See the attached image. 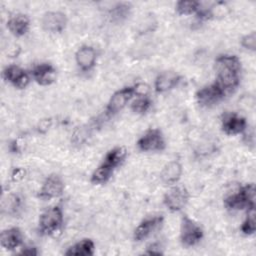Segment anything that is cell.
Masks as SVG:
<instances>
[{
    "instance_id": "1",
    "label": "cell",
    "mask_w": 256,
    "mask_h": 256,
    "mask_svg": "<svg viewBox=\"0 0 256 256\" xmlns=\"http://www.w3.org/2000/svg\"><path fill=\"white\" fill-rule=\"evenodd\" d=\"M215 83L227 94L236 89L240 83L241 61L233 54H221L215 59Z\"/></svg>"
},
{
    "instance_id": "2",
    "label": "cell",
    "mask_w": 256,
    "mask_h": 256,
    "mask_svg": "<svg viewBox=\"0 0 256 256\" xmlns=\"http://www.w3.org/2000/svg\"><path fill=\"white\" fill-rule=\"evenodd\" d=\"M224 206L228 210H243L255 206V186L252 183L239 186L224 198Z\"/></svg>"
},
{
    "instance_id": "3",
    "label": "cell",
    "mask_w": 256,
    "mask_h": 256,
    "mask_svg": "<svg viewBox=\"0 0 256 256\" xmlns=\"http://www.w3.org/2000/svg\"><path fill=\"white\" fill-rule=\"evenodd\" d=\"M64 222V214L61 206L54 205L45 209L38 219V230L42 235H52L60 230Z\"/></svg>"
},
{
    "instance_id": "4",
    "label": "cell",
    "mask_w": 256,
    "mask_h": 256,
    "mask_svg": "<svg viewBox=\"0 0 256 256\" xmlns=\"http://www.w3.org/2000/svg\"><path fill=\"white\" fill-rule=\"evenodd\" d=\"M204 237L202 227L188 215H183L180 221L179 239L184 247L196 246Z\"/></svg>"
},
{
    "instance_id": "5",
    "label": "cell",
    "mask_w": 256,
    "mask_h": 256,
    "mask_svg": "<svg viewBox=\"0 0 256 256\" xmlns=\"http://www.w3.org/2000/svg\"><path fill=\"white\" fill-rule=\"evenodd\" d=\"M190 194L186 187L175 184L169 186V189L163 195L164 206L172 213L181 211L189 202Z\"/></svg>"
},
{
    "instance_id": "6",
    "label": "cell",
    "mask_w": 256,
    "mask_h": 256,
    "mask_svg": "<svg viewBox=\"0 0 256 256\" xmlns=\"http://www.w3.org/2000/svg\"><path fill=\"white\" fill-rule=\"evenodd\" d=\"M137 148L142 152H161L166 147L165 137L159 128H148L137 140Z\"/></svg>"
},
{
    "instance_id": "7",
    "label": "cell",
    "mask_w": 256,
    "mask_h": 256,
    "mask_svg": "<svg viewBox=\"0 0 256 256\" xmlns=\"http://www.w3.org/2000/svg\"><path fill=\"white\" fill-rule=\"evenodd\" d=\"M135 97L134 86H125L118 90H116L109 98L106 105V114L109 116L116 115L120 111H122L128 103L132 101Z\"/></svg>"
},
{
    "instance_id": "8",
    "label": "cell",
    "mask_w": 256,
    "mask_h": 256,
    "mask_svg": "<svg viewBox=\"0 0 256 256\" xmlns=\"http://www.w3.org/2000/svg\"><path fill=\"white\" fill-rule=\"evenodd\" d=\"M226 93L214 82L198 89L195 99L201 107H213L222 101Z\"/></svg>"
},
{
    "instance_id": "9",
    "label": "cell",
    "mask_w": 256,
    "mask_h": 256,
    "mask_svg": "<svg viewBox=\"0 0 256 256\" xmlns=\"http://www.w3.org/2000/svg\"><path fill=\"white\" fill-rule=\"evenodd\" d=\"M2 78L18 90L25 89L32 79L30 72H27L16 64H10L4 67L2 71Z\"/></svg>"
},
{
    "instance_id": "10",
    "label": "cell",
    "mask_w": 256,
    "mask_h": 256,
    "mask_svg": "<svg viewBox=\"0 0 256 256\" xmlns=\"http://www.w3.org/2000/svg\"><path fill=\"white\" fill-rule=\"evenodd\" d=\"M65 189V184L63 179L57 174H50L47 176L39 191L38 197L42 200H52L60 197Z\"/></svg>"
},
{
    "instance_id": "11",
    "label": "cell",
    "mask_w": 256,
    "mask_h": 256,
    "mask_svg": "<svg viewBox=\"0 0 256 256\" xmlns=\"http://www.w3.org/2000/svg\"><path fill=\"white\" fill-rule=\"evenodd\" d=\"M248 128V123L245 117L235 112H225L221 117V129L229 136L243 134Z\"/></svg>"
},
{
    "instance_id": "12",
    "label": "cell",
    "mask_w": 256,
    "mask_h": 256,
    "mask_svg": "<svg viewBox=\"0 0 256 256\" xmlns=\"http://www.w3.org/2000/svg\"><path fill=\"white\" fill-rule=\"evenodd\" d=\"M68 23L67 15L62 11H47L41 18L43 30L49 33H61Z\"/></svg>"
},
{
    "instance_id": "13",
    "label": "cell",
    "mask_w": 256,
    "mask_h": 256,
    "mask_svg": "<svg viewBox=\"0 0 256 256\" xmlns=\"http://www.w3.org/2000/svg\"><path fill=\"white\" fill-rule=\"evenodd\" d=\"M31 78L40 86H50L57 78L56 68L47 62L36 64L30 71Z\"/></svg>"
},
{
    "instance_id": "14",
    "label": "cell",
    "mask_w": 256,
    "mask_h": 256,
    "mask_svg": "<svg viewBox=\"0 0 256 256\" xmlns=\"http://www.w3.org/2000/svg\"><path fill=\"white\" fill-rule=\"evenodd\" d=\"M74 57L78 68L83 72H89L96 66L98 52L93 46L85 44L76 50Z\"/></svg>"
},
{
    "instance_id": "15",
    "label": "cell",
    "mask_w": 256,
    "mask_h": 256,
    "mask_svg": "<svg viewBox=\"0 0 256 256\" xmlns=\"http://www.w3.org/2000/svg\"><path fill=\"white\" fill-rule=\"evenodd\" d=\"M162 215H154L144 218L134 229L133 239L136 242H142L148 238L154 231H156L163 224Z\"/></svg>"
},
{
    "instance_id": "16",
    "label": "cell",
    "mask_w": 256,
    "mask_h": 256,
    "mask_svg": "<svg viewBox=\"0 0 256 256\" xmlns=\"http://www.w3.org/2000/svg\"><path fill=\"white\" fill-rule=\"evenodd\" d=\"M182 76L174 71H163L154 80V90L158 94L167 93L175 89L181 82Z\"/></svg>"
},
{
    "instance_id": "17",
    "label": "cell",
    "mask_w": 256,
    "mask_h": 256,
    "mask_svg": "<svg viewBox=\"0 0 256 256\" xmlns=\"http://www.w3.org/2000/svg\"><path fill=\"white\" fill-rule=\"evenodd\" d=\"M183 174V166L178 160L167 162L160 171V179L167 186L175 185L181 179Z\"/></svg>"
},
{
    "instance_id": "18",
    "label": "cell",
    "mask_w": 256,
    "mask_h": 256,
    "mask_svg": "<svg viewBox=\"0 0 256 256\" xmlns=\"http://www.w3.org/2000/svg\"><path fill=\"white\" fill-rule=\"evenodd\" d=\"M6 27L14 37H23L30 29V19L23 13H17L7 20Z\"/></svg>"
},
{
    "instance_id": "19",
    "label": "cell",
    "mask_w": 256,
    "mask_h": 256,
    "mask_svg": "<svg viewBox=\"0 0 256 256\" xmlns=\"http://www.w3.org/2000/svg\"><path fill=\"white\" fill-rule=\"evenodd\" d=\"M23 243V234L18 227H9L4 229L0 235L1 247L8 251L19 248Z\"/></svg>"
},
{
    "instance_id": "20",
    "label": "cell",
    "mask_w": 256,
    "mask_h": 256,
    "mask_svg": "<svg viewBox=\"0 0 256 256\" xmlns=\"http://www.w3.org/2000/svg\"><path fill=\"white\" fill-rule=\"evenodd\" d=\"M95 253V243L90 238H83L71 245L66 251L67 256H92Z\"/></svg>"
},
{
    "instance_id": "21",
    "label": "cell",
    "mask_w": 256,
    "mask_h": 256,
    "mask_svg": "<svg viewBox=\"0 0 256 256\" xmlns=\"http://www.w3.org/2000/svg\"><path fill=\"white\" fill-rule=\"evenodd\" d=\"M114 171H115L114 168L102 162L92 172L90 176V182L94 185H104L107 182H109V180L113 176Z\"/></svg>"
},
{
    "instance_id": "22",
    "label": "cell",
    "mask_w": 256,
    "mask_h": 256,
    "mask_svg": "<svg viewBox=\"0 0 256 256\" xmlns=\"http://www.w3.org/2000/svg\"><path fill=\"white\" fill-rule=\"evenodd\" d=\"M127 157V149L123 146H116L110 149L104 156L103 162L112 168H118Z\"/></svg>"
},
{
    "instance_id": "23",
    "label": "cell",
    "mask_w": 256,
    "mask_h": 256,
    "mask_svg": "<svg viewBox=\"0 0 256 256\" xmlns=\"http://www.w3.org/2000/svg\"><path fill=\"white\" fill-rule=\"evenodd\" d=\"M201 7V2L196 0H179L175 3V12L180 16L196 15Z\"/></svg>"
},
{
    "instance_id": "24",
    "label": "cell",
    "mask_w": 256,
    "mask_h": 256,
    "mask_svg": "<svg viewBox=\"0 0 256 256\" xmlns=\"http://www.w3.org/2000/svg\"><path fill=\"white\" fill-rule=\"evenodd\" d=\"M131 12V5L127 2H118L109 9V16L112 21L121 22L125 20Z\"/></svg>"
},
{
    "instance_id": "25",
    "label": "cell",
    "mask_w": 256,
    "mask_h": 256,
    "mask_svg": "<svg viewBox=\"0 0 256 256\" xmlns=\"http://www.w3.org/2000/svg\"><path fill=\"white\" fill-rule=\"evenodd\" d=\"M256 230V212L255 206L246 209V216L240 226V231L246 236H251Z\"/></svg>"
},
{
    "instance_id": "26",
    "label": "cell",
    "mask_w": 256,
    "mask_h": 256,
    "mask_svg": "<svg viewBox=\"0 0 256 256\" xmlns=\"http://www.w3.org/2000/svg\"><path fill=\"white\" fill-rule=\"evenodd\" d=\"M152 106V101L150 97L147 96H137L132 99L130 104V109L138 115L146 114Z\"/></svg>"
},
{
    "instance_id": "27",
    "label": "cell",
    "mask_w": 256,
    "mask_h": 256,
    "mask_svg": "<svg viewBox=\"0 0 256 256\" xmlns=\"http://www.w3.org/2000/svg\"><path fill=\"white\" fill-rule=\"evenodd\" d=\"M240 45L247 51L254 52L256 50V33L251 31L243 35L240 39Z\"/></svg>"
},
{
    "instance_id": "28",
    "label": "cell",
    "mask_w": 256,
    "mask_h": 256,
    "mask_svg": "<svg viewBox=\"0 0 256 256\" xmlns=\"http://www.w3.org/2000/svg\"><path fill=\"white\" fill-rule=\"evenodd\" d=\"M20 207V198L17 195L7 196V200H3L2 208L7 210V213H15Z\"/></svg>"
},
{
    "instance_id": "29",
    "label": "cell",
    "mask_w": 256,
    "mask_h": 256,
    "mask_svg": "<svg viewBox=\"0 0 256 256\" xmlns=\"http://www.w3.org/2000/svg\"><path fill=\"white\" fill-rule=\"evenodd\" d=\"M134 86L135 97L137 96H147L149 94V86L146 83H137Z\"/></svg>"
},
{
    "instance_id": "30",
    "label": "cell",
    "mask_w": 256,
    "mask_h": 256,
    "mask_svg": "<svg viewBox=\"0 0 256 256\" xmlns=\"http://www.w3.org/2000/svg\"><path fill=\"white\" fill-rule=\"evenodd\" d=\"M147 254H156V255H159V254H163L162 251H161V248L159 245H157L156 243H152L150 244L148 247H147V250L146 252Z\"/></svg>"
},
{
    "instance_id": "31",
    "label": "cell",
    "mask_w": 256,
    "mask_h": 256,
    "mask_svg": "<svg viewBox=\"0 0 256 256\" xmlns=\"http://www.w3.org/2000/svg\"><path fill=\"white\" fill-rule=\"evenodd\" d=\"M20 254L28 255V256H35V255H38V250L36 247H33V246L23 247L22 250L20 251Z\"/></svg>"
},
{
    "instance_id": "32",
    "label": "cell",
    "mask_w": 256,
    "mask_h": 256,
    "mask_svg": "<svg viewBox=\"0 0 256 256\" xmlns=\"http://www.w3.org/2000/svg\"><path fill=\"white\" fill-rule=\"evenodd\" d=\"M51 125V120L50 119H44V120H41L39 125H38V131L39 132H46L49 127Z\"/></svg>"
},
{
    "instance_id": "33",
    "label": "cell",
    "mask_w": 256,
    "mask_h": 256,
    "mask_svg": "<svg viewBox=\"0 0 256 256\" xmlns=\"http://www.w3.org/2000/svg\"><path fill=\"white\" fill-rule=\"evenodd\" d=\"M24 170L23 169H21V168H16V169H14L13 170V172H12V179L14 180V181H19V180H21L22 178H23V176H24Z\"/></svg>"
}]
</instances>
